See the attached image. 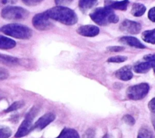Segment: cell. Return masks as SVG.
<instances>
[{
    "label": "cell",
    "mask_w": 155,
    "mask_h": 138,
    "mask_svg": "<svg viewBox=\"0 0 155 138\" xmlns=\"http://www.w3.org/2000/svg\"><path fill=\"white\" fill-rule=\"evenodd\" d=\"M148 107L152 113L155 114V97L152 98L149 101L148 104Z\"/></svg>",
    "instance_id": "cell-28"
},
{
    "label": "cell",
    "mask_w": 155,
    "mask_h": 138,
    "mask_svg": "<svg viewBox=\"0 0 155 138\" xmlns=\"http://www.w3.org/2000/svg\"><path fill=\"white\" fill-rule=\"evenodd\" d=\"M150 86L147 83H140L129 87L126 91L127 97L133 100L143 99L148 93Z\"/></svg>",
    "instance_id": "cell-5"
},
{
    "label": "cell",
    "mask_w": 155,
    "mask_h": 138,
    "mask_svg": "<svg viewBox=\"0 0 155 138\" xmlns=\"http://www.w3.org/2000/svg\"><path fill=\"white\" fill-rule=\"evenodd\" d=\"M142 39L143 41L151 44H155V28L145 30L142 33Z\"/></svg>",
    "instance_id": "cell-20"
},
{
    "label": "cell",
    "mask_w": 155,
    "mask_h": 138,
    "mask_svg": "<svg viewBox=\"0 0 155 138\" xmlns=\"http://www.w3.org/2000/svg\"><path fill=\"white\" fill-rule=\"evenodd\" d=\"M127 59V57L125 56L117 55L113 57H110L107 59V62L113 63H121L125 62Z\"/></svg>",
    "instance_id": "cell-23"
},
{
    "label": "cell",
    "mask_w": 155,
    "mask_h": 138,
    "mask_svg": "<svg viewBox=\"0 0 155 138\" xmlns=\"http://www.w3.org/2000/svg\"><path fill=\"white\" fill-rule=\"evenodd\" d=\"M56 138H80L78 133L73 128H64Z\"/></svg>",
    "instance_id": "cell-18"
},
{
    "label": "cell",
    "mask_w": 155,
    "mask_h": 138,
    "mask_svg": "<svg viewBox=\"0 0 155 138\" xmlns=\"http://www.w3.org/2000/svg\"><path fill=\"white\" fill-rule=\"evenodd\" d=\"M17 0H0V5H6L8 4H15Z\"/></svg>",
    "instance_id": "cell-34"
},
{
    "label": "cell",
    "mask_w": 155,
    "mask_h": 138,
    "mask_svg": "<svg viewBox=\"0 0 155 138\" xmlns=\"http://www.w3.org/2000/svg\"><path fill=\"white\" fill-rule=\"evenodd\" d=\"M137 138H153V133L147 126H143L140 128Z\"/></svg>",
    "instance_id": "cell-21"
},
{
    "label": "cell",
    "mask_w": 155,
    "mask_h": 138,
    "mask_svg": "<svg viewBox=\"0 0 155 138\" xmlns=\"http://www.w3.org/2000/svg\"><path fill=\"white\" fill-rule=\"evenodd\" d=\"M146 11V7L140 3H134L132 5L131 13L136 17L142 16Z\"/></svg>",
    "instance_id": "cell-17"
},
{
    "label": "cell",
    "mask_w": 155,
    "mask_h": 138,
    "mask_svg": "<svg viewBox=\"0 0 155 138\" xmlns=\"http://www.w3.org/2000/svg\"><path fill=\"white\" fill-rule=\"evenodd\" d=\"M102 138H111L108 134H105Z\"/></svg>",
    "instance_id": "cell-36"
},
{
    "label": "cell",
    "mask_w": 155,
    "mask_h": 138,
    "mask_svg": "<svg viewBox=\"0 0 155 138\" xmlns=\"http://www.w3.org/2000/svg\"><path fill=\"white\" fill-rule=\"evenodd\" d=\"M55 119V116L51 113H48L41 116L33 125V129L41 130L52 122Z\"/></svg>",
    "instance_id": "cell-9"
},
{
    "label": "cell",
    "mask_w": 155,
    "mask_h": 138,
    "mask_svg": "<svg viewBox=\"0 0 155 138\" xmlns=\"http://www.w3.org/2000/svg\"><path fill=\"white\" fill-rule=\"evenodd\" d=\"M97 2V0H79V7L82 12H86L94 6Z\"/></svg>",
    "instance_id": "cell-19"
},
{
    "label": "cell",
    "mask_w": 155,
    "mask_h": 138,
    "mask_svg": "<svg viewBox=\"0 0 155 138\" xmlns=\"http://www.w3.org/2000/svg\"><path fill=\"white\" fill-rule=\"evenodd\" d=\"M45 12L50 18L65 25H72L78 22L76 13L73 10L64 6L53 7Z\"/></svg>",
    "instance_id": "cell-1"
},
{
    "label": "cell",
    "mask_w": 155,
    "mask_h": 138,
    "mask_svg": "<svg viewBox=\"0 0 155 138\" xmlns=\"http://www.w3.org/2000/svg\"><path fill=\"white\" fill-rule=\"evenodd\" d=\"M122 120L127 125L133 126L135 124L136 120L130 114H125L122 117Z\"/></svg>",
    "instance_id": "cell-25"
},
{
    "label": "cell",
    "mask_w": 155,
    "mask_h": 138,
    "mask_svg": "<svg viewBox=\"0 0 155 138\" xmlns=\"http://www.w3.org/2000/svg\"><path fill=\"white\" fill-rule=\"evenodd\" d=\"M73 0H54V2L59 6H64L69 5L72 2Z\"/></svg>",
    "instance_id": "cell-29"
},
{
    "label": "cell",
    "mask_w": 155,
    "mask_h": 138,
    "mask_svg": "<svg viewBox=\"0 0 155 138\" xmlns=\"http://www.w3.org/2000/svg\"><path fill=\"white\" fill-rule=\"evenodd\" d=\"M142 26L140 23L129 19L123 21L119 25V29L121 31L131 34H138Z\"/></svg>",
    "instance_id": "cell-7"
},
{
    "label": "cell",
    "mask_w": 155,
    "mask_h": 138,
    "mask_svg": "<svg viewBox=\"0 0 155 138\" xmlns=\"http://www.w3.org/2000/svg\"><path fill=\"white\" fill-rule=\"evenodd\" d=\"M33 120V119L25 116V119L19 126L15 137L16 138H20L28 134L30 131L33 129V125H32Z\"/></svg>",
    "instance_id": "cell-8"
},
{
    "label": "cell",
    "mask_w": 155,
    "mask_h": 138,
    "mask_svg": "<svg viewBox=\"0 0 155 138\" xmlns=\"http://www.w3.org/2000/svg\"><path fill=\"white\" fill-rule=\"evenodd\" d=\"M148 17L150 20L155 22V7L151 8L148 13Z\"/></svg>",
    "instance_id": "cell-31"
},
{
    "label": "cell",
    "mask_w": 155,
    "mask_h": 138,
    "mask_svg": "<svg viewBox=\"0 0 155 138\" xmlns=\"http://www.w3.org/2000/svg\"><path fill=\"white\" fill-rule=\"evenodd\" d=\"M32 24L35 28L41 31L48 30L53 26L50 18L45 12L35 15L32 19Z\"/></svg>",
    "instance_id": "cell-6"
},
{
    "label": "cell",
    "mask_w": 155,
    "mask_h": 138,
    "mask_svg": "<svg viewBox=\"0 0 155 138\" xmlns=\"http://www.w3.org/2000/svg\"><path fill=\"white\" fill-rule=\"evenodd\" d=\"M1 30L6 35L19 39H27L32 36V31L29 27L19 24L5 25Z\"/></svg>",
    "instance_id": "cell-3"
},
{
    "label": "cell",
    "mask_w": 155,
    "mask_h": 138,
    "mask_svg": "<svg viewBox=\"0 0 155 138\" xmlns=\"http://www.w3.org/2000/svg\"><path fill=\"white\" fill-rule=\"evenodd\" d=\"M12 130L8 126H0V138H8L12 135Z\"/></svg>",
    "instance_id": "cell-22"
},
{
    "label": "cell",
    "mask_w": 155,
    "mask_h": 138,
    "mask_svg": "<svg viewBox=\"0 0 155 138\" xmlns=\"http://www.w3.org/2000/svg\"><path fill=\"white\" fill-rule=\"evenodd\" d=\"M151 122H152L153 126L154 127V129L155 130V115L152 116V117H151Z\"/></svg>",
    "instance_id": "cell-35"
},
{
    "label": "cell",
    "mask_w": 155,
    "mask_h": 138,
    "mask_svg": "<svg viewBox=\"0 0 155 138\" xmlns=\"http://www.w3.org/2000/svg\"><path fill=\"white\" fill-rule=\"evenodd\" d=\"M115 76L117 79L124 81L130 80L133 76L131 67L130 65H125L121 67L116 71Z\"/></svg>",
    "instance_id": "cell-11"
},
{
    "label": "cell",
    "mask_w": 155,
    "mask_h": 138,
    "mask_svg": "<svg viewBox=\"0 0 155 138\" xmlns=\"http://www.w3.org/2000/svg\"><path fill=\"white\" fill-rule=\"evenodd\" d=\"M152 68L151 64L148 62H142L137 64L133 67V70L136 73H147Z\"/></svg>",
    "instance_id": "cell-16"
},
{
    "label": "cell",
    "mask_w": 155,
    "mask_h": 138,
    "mask_svg": "<svg viewBox=\"0 0 155 138\" xmlns=\"http://www.w3.org/2000/svg\"><path fill=\"white\" fill-rule=\"evenodd\" d=\"M0 30H1V28H0Z\"/></svg>",
    "instance_id": "cell-37"
},
{
    "label": "cell",
    "mask_w": 155,
    "mask_h": 138,
    "mask_svg": "<svg viewBox=\"0 0 155 138\" xmlns=\"http://www.w3.org/2000/svg\"><path fill=\"white\" fill-rule=\"evenodd\" d=\"M90 17L95 23L102 26L117 23L119 20L118 16L114 13L113 9L106 5L93 10L90 13Z\"/></svg>",
    "instance_id": "cell-2"
},
{
    "label": "cell",
    "mask_w": 155,
    "mask_h": 138,
    "mask_svg": "<svg viewBox=\"0 0 155 138\" xmlns=\"http://www.w3.org/2000/svg\"><path fill=\"white\" fill-rule=\"evenodd\" d=\"M94 134H95V133L93 129H91V128L88 129L86 131L85 138H94Z\"/></svg>",
    "instance_id": "cell-33"
},
{
    "label": "cell",
    "mask_w": 155,
    "mask_h": 138,
    "mask_svg": "<svg viewBox=\"0 0 155 138\" xmlns=\"http://www.w3.org/2000/svg\"><path fill=\"white\" fill-rule=\"evenodd\" d=\"M128 0H123L120 1H113L108 0L105 1V5L108 6L112 9L118 10H126L129 4Z\"/></svg>",
    "instance_id": "cell-13"
},
{
    "label": "cell",
    "mask_w": 155,
    "mask_h": 138,
    "mask_svg": "<svg viewBox=\"0 0 155 138\" xmlns=\"http://www.w3.org/2000/svg\"><path fill=\"white\" fill-rule=\"evenodd\" d=\"M0 63L6 65L12 66L17 65L19 63V59L13 56L0 54Z\"/></svg>",
    "instance_id": "cell-15"
},
{
    "label": "cell",
    "mask_w": 155,
    "mask_h": 138,
    "mask_svg": "<svg viewBox=\"0 0 155 138\" xmlns=\"http://www.w3.org/2000/svg\"><path fill=\"white\" fill-rule=\"evenodd\" d=\"M44 0H22L23 3L28 6L36 5L42 2Z\"/></svg>",
    "instance_id": "cell-27"
},
{
    "label": "cell",
    "mask_w": 155,
    "mask_h": 138,
    "mask_svg": "<svg viewBox=\"0 0 155 138\" xmlns=\"http://www.w3.org/2000/svg\"><path fill=\"white\" fill-rule=\"evenodd\" d=\"M143 59L146 61H148L151 64L152 68H153L154 72L155 73V54H149L145 55L143 57Z\"/></svg>",
    "instance_id": "cell-26"
},
{
    "label": "cell",
    "mask_w": 155,
    "mask_h": 138,
    "mask_svg": "<svg viewBox=\"0 0 155 138\" xmlns=\"http://www.w3.org/2000/svg\"><path fill=\"white\" fill-rule=\"evenodd\" d=\"M24 105V103L22 101H16L13 103L7 110H5V112H11L15 110H16L20 108H21Z\"/></svg>",
    "instance_id": "cell-24"
},
{
    "label": "cell",
    "mask_w": 155,
    "mask_h": 138,
    "mask_svg": "<svg viewBox=\"0 0 155 138\" xmlns=\"http://www.w3.org/2000/svg\"><path fill=\"white\" fill-rule=\"evenodd\" d=\"M16 42L7 37L0 35V49L7 50L15 47Z\"/></svg>",
    "instance_id": "cell-14"
},
{
    "label": "cell",
    "mask_w": 155,
    "mask_h": 138,
    "mask_svg": "<svg viewBox=\"0 0 155 138\" xmlns=\"http://www.w3.org/2000/svg\"><path fill=\"white\" fill-rule=\"evenodd\" d=\"M8 72L7 70L0 68V79H4L8 77Z\"/></svg>",
    "instance_id": "cell-32"
},
{
    "label": "cell",
    "mask_w": 155,
    "mask_h": 138,
    "mask_svg": "<svg viewBox=\"0 0 155 138\" xmlns=\"http://www.w3.org/2000/svg\"><path fill=\"white\" fill-rule=\"evenodd\" d=\"M77 32L79 34L84 36L94 37L99 34V28L94 25H85L79 27Z\"/></svg>",
    "instance_id": "cell-10"
},
{
    "label": "cell",
    "mask_w": 155,
    "mask_h": 138,
    "mask_svg": "<svg viewBox=\"0 0 155 138\" xmlns=\"http://www.w3.org/2000/svg\"><path fill=\"white\" fill-rule=\"evenodd\" d=\"M124 49L125 48L122 46H111L107 48V50L109 51H112V52H119V51H123Z\"/></svg>",
    "instance_id": "cell-30"
},
{
    "label": "cell",
    "mask_w": 155,
    "mask_h": 138,
    "mask_svg": "<svg viewBox=\"0 0 155 138\" xmlns=\"http://www.w3.org/2000/svg\"><path fill=\"white\" fill-rule=\"evenodd\" d=\"M1 15L2 18L7 20H24L29 16V12L18 6H7L4 8Z\"/></svg>",
    "instance_id": "cell-4"
},
{
    "label": "cell",
    "mask_w": 155,
    "mask_h": 138,
    "mask_svg": "<svg viewBox=\"0 0 155 138\" xmlns=\"http://www.w3.org/2000/svg\"><path fill=\"white\" fill-rule=\"evenodd\" d=\"M119 42L124 44H126L137 48L143 49L146 47L138 39L133 36H122L119 39Z\"/></svg>",
    "instance_id": "cell-12"
}]
</instances>
